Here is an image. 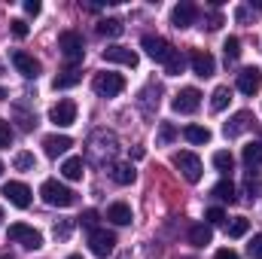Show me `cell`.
Listing matches in <instances>:
<instances>
[{
    "label": "cell",
    "instance_id": "6da1fadb",
    "mask_svg": "<svg viewBox=\"0 0 262 259\" xmlns=\"http://www.w3.org/2000/svg\"><path fill=\"white\" fill-rule=\"evenodd\" d=\"M40 195H43V201H46L49 207H70V204L76 201V192L67 189L64 183H58V180H46V183L40 186Z\"/></svg>",
    "mask_w": 262,
    "mask_h": 259
},
{
    "label": "cell",
    "instance_id": "7a4b0ae2",
    "mask_svg": "<svg viewBox=\"0 0 262 259\" xmlns=\"http://www.w3.org/2000/svg\"><path fill=\"white\" fill-rule=\"evenodd\" d=\"M6 235H9V241L21 244L25 250H40V247H43V235H40L34 226H28V223H12Z\"/></svg>",
    "mask_w": 262,
    "mask_h": 259
},
{
    "label": "cell",
    "instance_id": "3957f363",
    "mask_svg": "<svg viewBox=\"0 0 262 259\" xmlns=\"http://www.w3.org/2000/svg\"><path fill=\"white\" fill-rule=\"evenodd\" d=\"M58 49H61V55H64L70 64L82 61V55H85L82 34H76V31H61V37H58Z\"/></svg>",
    "mask_w": 262,
    "mask_h": 259
},
{
    "label": "cell",
    "instance_id": "277c9868",
    "mask_svg": "<svg viewBox=\"0 0 262 259\" xmlns=\"http://www.w3.org/2000/svg\"><path fill=\"white\" fill-rule=\"evenodd\" d=\"M89 146H92V159H95V162H104V153H107V159L116 156L119 140H116V134H110V131H98V134H92Z\"/></svg>",
    "mask_w": 262,
    "mask_h": 259
},
{
    "label": "cell",
    "instance_id": "5b68a950",
    "mask_svg": "<svg viewBox=\"0 0 262 259\" xmlns=\"http://www.w3.org/2000/svg\"><path fill=\"white\" fill-rule=\"evenodd\" d=\"M95 92L101 95V98H116V95H122L125 92V79H122V73H98L95 76Z\"/></svg>",
    "mask_w": 262,
    "mask_h": 259
},
{
    "label": "cell",
    "instance_id": "8992f818",
    "mask_svg": "<svg viewBox=\"0 0 262 259\" xmlns=\"http://www.w3.org/2000/svg\"><path fill=\"white\" fill-rule=\"evenodd\" d=\"M140 46H143V52H146L152 61H159V64H165L168 55L174 52V46H171L165 37H159V34H146V37L140 40Z\"/></svg>",
    "mask_w": 262,
    "mask_h": 259
},
{
    "label": "cell",
    "instance_id": "52a82bcc",
    "mask_svg": "<svg viewBox=\"0 0 262 259\" xmlns=\"http://www.w3.org/2000/svg\"><path fill=\"white\" fill-rule=\"evenodd\" d=\"M113 247H116V235H113V232H107V229H92V235H89V250H92L95 256L107 259L113 253Z\"/></svg>",
    "mask_w": 262,
    "mask_h": 259
},
{
    "label": "cell",
    "instance_id": "ba28073f",
    "mask_svg": "<svg viewBox=\"0 0 262 259\" xmlns=\"http://www.w3.org/2000/svg\"><path fill=\"white\" fill-rule=\"evenodd\" d=\"M174 168H180V174L189 180V183H198L201 180V159L195 153L183 149V153H174Z\"/></svg>",
    "mask_w": 262,
    "mask_h": 259
},
{
    "label": "cell",
    "instance_id": "9c48e42d",
    "mask_svg": "<svg viewBox=\"0 0 262 259\" xmlns=\"http://www.w3.org/2000/svg\"><path fill=\"white\" fill-rule=\"evenodd\" d=\"M49 122L52 125H58V128H67V125H73L76 122V104L73 101H58V104H52L49 107Z\"/></svg>",
    "mask_w": 262,
    "mask_h": 259
},
{
    "label": "cell",
    "instance_id": "30bf717a",
    "mask_svg": "<svg viewBox=\"0 0 262 259\" xmlns=\"http://www.w3.org/2000/svg\"><path fill=\"white\" fill-rule=\"evenodd\" d=\"M198 104H201V92L192 89V85H189V89H180V92L174 95V101H171V107H174L177 113H186V116L195 113Z\"/></svg>",
    "mask_w": 262,
    "mask_h": 259
},
{
    "label": "cell",
    "instance_id": "8fae6325",
    "mask_svg": "<svg viewBox=\"0 0 262 259\" xmlns=\"http://www.w3.org/2000/svg\"><path fill=\"white\" fill-rule=\"evenodd\" d=\"M259 89H262V70L259 67H244L238 73V92L247 95V98H253Z\"/></svg>",
    "mask_w": 262,
    "mask_h": 259
},
{
    "label": "cell",
    "instance_id": "7c38bea8",
    "mask_svg": "<svg viewBox=\"0 0 262 259\" xmlns=\"http://www.w3.org/2000/svg\"><path fill=\"white\" fill-rule=\"evenodd\" d=\"M189 64H192V73L201 76V79H207V76H213V73H216V61H213V55H210V52H204V49L189 52Z\"/></svg>",
    "mask_w": 262,
    "mask_h": 259
},
{
    "label": "cell",
    "instance_id": "4fadbf2b",
    "mask_svg": "<svg viewBox=\"0 0 262 259\" xmlns=\"http://www.w3.org/2000/svg\"><path fill=\"white\" fill-rule=\"evenodd\" d=\"M3 195H6V201H9V204H15L18 210L31 207V189H28L25 183H18V180H9V183L3 186Z\"/></svg>",
    "mask_w": 262,
    "mask_h": 259
},
{
    "label": "cell",
    "instance_id": "5bb4252c",
    "mask_svg": "<svg viewBox=\"0 0 262 259\" xmlns=\"http://www.w3.org/2000/svg\"><path fill=\"white\" fill-rule=\"evenodd\" d=\"M12 64H15V70H18L25 79H37V76H40V61H37L34 55L21 52V49L12 52Z\"/></svg>",
    "mask_w": 262,
    "mask_h": 259
},
{
    "label": "cell",
    "instance_id": "9a60e30c",
    "mask_svg": "<svg viewBox=\"0 0 262 259\" xmlns=\"http://www.w3.org/2000/svg\"><path fill=\"white\" fill-rule=\"evenodd\" d=\"M250 125H253V113H250V110H238V113L223 125V134H226V137H238V134H244Z\"/></svg>",
    "mask_w": 262,
    "mask_h": 259
},
{
    "label": "cell",
    "instance_id": "2e32d148",
    "mask_svg": "<svg viewBox=\"0 0 262 259\" xmlns=\"http://www.w3.org/2000/svg\"><path fill=\"white\" fill-rule=\"evenodd\" d=\"M195 18H198L195 3H177L171 9V25L174 28H189V25H195Z\"/></svg>",
    "mask_w": 262,
    "mask_h": 259
},
{
    "label": "cell",
    "instance_id": "e0dca14e",
    "mask_svg": "<svg viewBox=\"0 0 262 259\" xmlns=\"http://www.w3.org/2000/svg\"><path fill=\"white\" fill-rule=\"evenodd\" d=\"M104 61L125 64V67H137V52L128 49V46H107V49H104Z\"/></svg>",
    "mask_w": 262,
    "mask_h": 259
},
{
    "label": "cell",
    "instance_id": "ac0fdd59",
    "mask_svg": "<svg viewBox=\"0 0 262 259\" xmlns=\"http://www.w3.org/2000/svg\"><path fill=\"white\" fill-rule=\"evenodd\" d=\"M70 146H73V140H70L67 134H46V137H43V149H46V156H49V159L64 156Z\"/></svg>",
    "mask_w": 262,
    "mask_h": 259
},
{
    "label": "cell",
    "instance_id": "d6986e66",
    "mask_svg": "<svg viewBox=\"0 0 262 259\" xmlns=\"http://www.w3.org/2000/svg\"><path fill=\"white\" fill-rule=\"evenodd\" d=\"M213 241V229L207 226V223H195L192 229H189V244H195V247H207Z\"/></svg>",
    "mask_w": 262,
    "mask_h": 259
},
{
    "label": "cell",
    "instance_id": "ffe728a7",
    "mask_svg": "<svg viewBox=\"0 0 262 259\" xmlns=\"http://www.w3.org/2000/svg\"><path fill=\"white\" fill-rule=\"evenodd\" d=\"M107 220H110V223H116V226H128V223H131V207L125 204V201L110 204V207H107Z\"/></svg>",
    "mask_w": 262,
    "mask_h": 259
},
{
    "label": "cell",
    "instance_id": "44dd1931",
    "mask_svg": "<svg viewBox=\"0 0 262 259\" xmlns=\"http://www.w3.org/2000/svg\"><path fill=\"white\" fill-rule=\"evenodd\" d=\"M61 174H64L67 180H82V174H85V162H82L79 156H70V159H64V165H61Z\"/></svg>",
    "mask_w": 262,
    "mask_h": 259
},
{
    "label": "cell",
    "instance_id": "7402d4cb",
    "mask_svg": "<svg viewBox=\"0 0 262 259\" xmlns=\"http://www.w3.org/2000/svg\"><path fill=\"white\" fill-rule=\"evenodd\" d=\"M110 177H113V183H119V186H131L137 174H134V168H131V165L119 162V165H113V168H110Z\"/></svg>",
    "mask_w": 262,
    "mask_h": 259
},
{
    "label": "cell",
    "instance_id": "603a6c76",
    "mask_svg": "<svg viewBox=\"0 0 262 259\" xmlns=\"http://www.w3.org/2000/svg\"><path fill=\"white\" fill-rule=\"evenodd\" d=\"M229 101H232V89H229V85H216L213 95H210V110L220 113V110L229 107Z\"/></svg>",
    "mask_w": 262,
    "mask_h": 259
},
{
    "label": "cell",
    "instance_id": "cb8c5ba5",
    "mask_svg": "<svg viewBox=\"0 0 262 259\" xmlns=\"http://www.w3.org/2000/svg\"><path fill=\"white\" fill-rule=\"evenodd\" d=\"M79 79H82V73H79L76 67H67V70H61V73L52 79V85H55V92H58V89H73Z\"/></svg>",
    "mask_w": 262,
    "mask_h": 259
},
{
    "label": "cell",
    "instance_id": "d4e9b609",
    "mask_svg": "<svg viewBox=\"0 0 262 259\" xmlns=\"http://www.w3.org/2000/svg\"><path fill=\"white\" fill-rule=\"evenodd\" d=\"M241 159H244V165H247V168H259V165H262V140L247 143V146H244V153H241Z\"/></svg>",
    "mask_w": 262,
    "mask_h": 259
},
{
    "label": "cell",
    "instance_id": "484cf974",
    "mask_svg": "<svg viewBox=\"0 0 262 259\" xmlns=\"http://www.w3.org/2000/svg\"><path fill=\"white\" fill-rule=\"evenodd\" d=\"M186 70V55L180 52V49H174L171 55H168V61H165V73L168 76H180Z\"/></svg>",
    "mask_w": 262,
    "mask_h": 259
},
{
    "label": "cell",
    "instance_id": "4316f807",
    "mask_svg": "<svg viewBox=\"0 0 262 259\" xmlns=\"http://www.w3.org/2000/svg\"><path fill=\"white\" fill-rule=\"evenodd\" d=\"M210 195H213V198H220V201H229V204H232V201H238V195H235V183H232L229 177H223V180L213 186V192H210Z\"/></svg>",
    "mask_w": 262,
    "mask_h": 259
},
{
    "label": "cell",
    "instance_id": "83f0119b",
    "mask_svg": "<svg viewBox=\"0 0 262 259\" xmlns=\"http://www.w3.org/2000/svg\"><path fill=\"white\" fill-rule=\"evenodd\" d=\"M259 192H262V180H259V171H253V168H250V171L244 174V195H247V198L253 201V198H256V195H259Z\"/></svg>",
    "mask_w": 262,
    "mask_h": 259
},
{
    "label": "cell",
    "instance_id": "f1b7e54d",
    "mask_svg": "<svg viewBox=\"0 0 262 259\" xmlns=\"http://www.w3.org/2000/svg\"><path fill=\"white\" fill-rule=\"evenodd\" d=\"M247 229H250V220H247V217H232V220L226 223L229 238H244V235H247Z\"/></svg>",
    "mask_w": 262,
    "mask_h": 259
},
{
    "label": "cell",
    "instance_id": "f546056e",
    "mask_svg": "<svg viewBox=\"0 0 262 259\" xmlns=\"http://www.w3.org/2000/svg\"><path fill=\"white\" fill-rule=\"evenodd\" d=\"M183 137L189 143H210V128H204V125H186Z\"/></svg>",
    "mask_w": 262,
    "mask_h": 259
},
{
    "label": "cell",
    "instance_id": "4dcf8cb0",
    "mask_svg": "<svg viewBox=\"0 0 262 259\" xmlns=\"http://www.w3.org/2000/svg\"><path fill=\"white\" fill-rule=\"evenodd\" d=\"M213 168H216L220 174H229V171L235 168V156H232L229 149H220V153H213Z\"/></svg>",
    "mask_w": 262,
    "mask_h": 259
},
{
    "label": "cell",
    "instance_id": "1f68e13d",
    "mask_svg": "<svg viewBox=\"0 0 262 259\" xmlns=\"http://www.w3.org/2000/svg\"><path fill=\"white\" fill-rule=\"evenodd\" d=\"M122 31H125V25H122L119 18H104V21L98 25V34H101V37H119Z\"/></svg>",
    "mask_w": 262,
    "mask_h": 259
},
{
    "label": "cell",
    "instance_id": "d6a6232c",
    "mask_svg": "<svg viewBox=\"0 0 262 259\" xmlns=\"http://www.w3.org/2000/svg\"><path fill=\"white\" fill-rule=\"evenodd\" d=\"M223 52H226V61H235V58L241 55V40H238V37H229V40L223 43Z\"/></svg>",
    "mask_w": 262,
    "mask_h": 259
},
{
    "label": "cell",
    "instance_id": "836d02e7",
    "mask_svg": "<svg viewBox=\"0 0 262 259\" xmlns=\"http://www.w3.org/2000/svg\"><path fill=\"white\" fill-rule=\"evenodd\" d=\"M174 137H177V128H174L171 122H159V143H162V146H168Z\"/></svg>",
    "mask_w": 262,
    "mask_h": 259
},
{
    "label": "cell",
    "instance_id": "e575fe53",
    "mask_svg": "<svg viewBox=\"0 0 262 259\" xmlns=\"http://www.w3.org/2000/svg\"><path fill=\"white\" fill-rule=\"evenodd\" d=\"M204 220H207V226L213 229V226H220V223H226V210H223V207H207V213H204Z\"/></svg>",
    "mask_w": 262,
    "mask_h": 259
},
{
    "label": "cell",
    "instance_id": "d590c367",
    "mask_svg": "<svg viewBox=\"0 0 262 259\" xmlns=\"http://www.w3.org/2000/svg\"><path fill=\"white\" fill-rule=\"evenodd\" d=\"M9 143H12V128L6 119H0V149H6Z\"/></svg>",
    "mask_w": 262,
    "mask_h": 259
},
{
    "label": "cell",
    "instance_id": "8d00e7d4",
    "mask_svg": "<svg viewBox=\"0 0 262 259\" xmlns=\"http://www.w3.org/2000/svg\"><path fill=\"white\" fill-rule=\"evenodd\" d=\"M9 28H12V34H15L18 40H25V37H28V21H25V18H12V21H9Z\"/></svg>",
    "mask_w": 262,
    "mask_h": 259
},
{
    "label": "cell",
    "instance_id": "74e56055",
    "mask_svg": "<svg viewBox=\"0 0 262 259\" xmlns=\"http://www.w3.org/2000/svg\"><path fill=\"white\" fill-rule=\"evenodd\" d=\"M15 168H18V171H31V168H34V156H31V153H18V156H15Z\"/></svg>",
    "mask_w": 262,
    "mask_h": 259
},
{
    "label": "cell",
    "instance_id": "f35d334b",
    "mask_svg": "<svg viewBox=\"0 0 262 259\" xmlns=\"http://www.w3.org/2000/svg\"><path fill=\"white\" fill-rule=\"evenodd\" d=\"M247 253H250V259H262V232H259V235H253V241H250Z\"/></svg>",
    "mask_w": 262,
    "mask_h": 259
},
{
    "label": "cell",
    "instance_id": "ab89813d",
    "mask_svg": "<svg viewBox=\"0 0 262 259\" xmlns=\"http://www.w3.org/2000/svg\"><path fill=\"white\" fill-rule=\"evenodd\" d=\"M40 9H43V6H40L37 0H25V12H28V15H40Z\"/></svg>",
    "mask_w": 262,
    "mask_h": 259
},
{
    "label": "cell",
    "instance_id": "60d3db41",
    "mask_svg": "<svg viewBox=\"0 0 262 259\" xmlns=\"http://www.w3.org/2000/svg\"><path fill=\"white\" fill-rule=\"evenodd\" d=\"M79 220H82V226H89V229H92V226L98 223V213H95V210H85V213H82Z\"/></svg>",
    "mask_w": 262,
    "mask_h": 259
},
{
    "label": "cell",
    "instance_id": "b9f144b4",
    "mask_svg": "<svg viewBox=\"0 0 262 259\" xmlns=\"http://www.w3.org/2000/svg\"><path fill=\"white\" fill-rule=\"evenodd\" d=\"M213 259H238V253H235L232 247H223V250H216V253H213Z\"/></svg>",
    "mask_w": 262,
    "mask_h": 259
},
{
    "label": "cell",
    "instance_id": "7bdbcfd3",
    "mask_svg": "<svg viewBox=\"0 0 262 259\" xmlns=\"http://www.w3.org/2000/svg\"><path fill=\"white\" fill-rule=\"evenodd\" d=\"M235 18H238V21H247V18H250V9H247V6H241V9L235 12Z\"/></svg>",
    "mask_w": 262,
    "mask_h": 259
},
{
    "label": "cell",
    "instance_id": "ee69618b",
    "mask_svg": "<svg viewBox=\"0 0 262 259\" xmlns=\"http://www.w3.org/2000/svg\"><path fill=\"white\" fill-rule=\"evenodd\" d=\"M67 259H82V256H76V253H73V256H67Z\"/></svg>",
    "mask_w": 262,
    "mask_h": 259
},
{
    "label": "cell",
    "instance_id": "f6af8a7d",
    "mask_svg": "<svg viewBox=\"0 0 262 259\" xmlns=\"http://www.w3.org/2000/svg\"><path fill=\"white\" fill-rule=\"evenodd\" d=\"M0 223H3V207H0Z\"/></svg>",
    "mask_w": 262,
    "mask_h": 259
},
{
    "label": "cell",
    "instance_id": "bcb514c9",
    "mask_svg": "<svg viewBox=\"0 0 262 259\" xmlns=\"http://www.w3.org/2000/svg\"><path fill=\"white\" fill-rule=\"evenodd\" d=\"M0 174H3V162H0Z\"/></svg>",
    "mask_w": 262,
    "mask_h": 259
}]
</instances>
